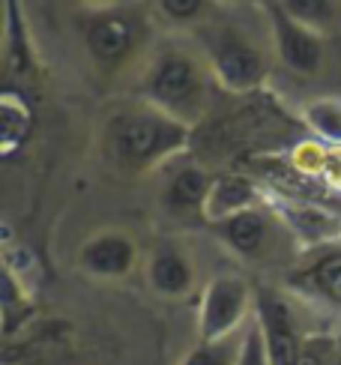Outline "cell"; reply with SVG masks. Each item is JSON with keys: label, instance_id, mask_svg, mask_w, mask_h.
Masks as SVG:
<instances>
[{"label": "cell", "instance_id": "obj_4", "mask_svg": "<svg viewBox=\"0 0 341 365\" xmlns=\"http://www.w3.org/2000/svg\"><path fill=\"white\" fill-rule=\"evenodd\" d=\"M78 39L90 63L105 75L126 72L150 45V15L132 4L87 6L78 19Z\"/></svg>", "mask_w": 341, "mask_h": 365}, {"label": "cell", "instance_id": "obj_1", "mask_svg": "<svg viewBox=\"0 0 341 365\" xmlns=\"http://www.w3.org/2000/svg\"><path fill=\"white\" fill-rule=\"evenodd\" d=\"M215 87L219 81L198 45L168 39L147 60L141 99L192 129L210 114Z\"/></svg>", "mask_w": 341, "mask_h": 365}, {"label": "cell", "instance_id": "obj_3", "mask_svg": "<svg viewBox=\"0 0 341 365\" xmlns=\"http://www.w3.org/2000/svg\"><path fill=\"white\" fill-rule=\"evenodd\" d=\"M192 42L207 57L222 90L228 93H255L267 84L273 72V39L249 21H240L237 15H225L222 9L192 34Z\"/></svg>", "mask_w": 341, "mask_h": 365}, {"label": "cell", "instance_id": "obj_17", "mask_svg": "<svg viewBox=\"0 0 341 365\" xmlns=\"http://www.w3.org/2000/svg\"><path fill=\"white\" fill-rule=\"evenodd\" d=\"M302 123L317 141L327 147L341 144V99L335 96H317L302 105Z\"/></svg>", "mask_w": 341, "mask_h": 365}, {"label": "cell", "instance_id": "obj_20", "mask_svg": "<svg viewBox=\"0 0 341 365\" xmlns=\"http://www.w3.org/2000/svg\"><path fill=\"white\" fill-rule=\"evenodd\" d=\"M237 365H270V354H267V347H263V332L252 329L249 336H245Z\"/></svg>", "mask_w": 341, "mask_h": 365}, {"label": "cell", "instance_id": "obj_2", "mask_svg": "<svg viewBox=\"0 0 341 365\" xmlns=\"http://www.w3.org/2000/svg\"><path fill=\"white\" fill-rule=\"evenodd\" d=\"M192 129L150 102L138 99L117 108L102 129L105 159L120 174L141 177L177 159L189 147Z\"/></svg>", "mask_w": 341, "mask_h": 365}, {"label": "cell", "instance_id": "obj_18", "mask_svg": "<svg viewBox=\"0 0 341 365\" xmlns=\"http://www.w3.org/2000/svg\"><path fill=\"white\" fill-rule=\"evenodd\" d=\"M327 144L317 141V138H308V141H300L297 147L290 150L287 156V165L300 177H320L323 174V162H327Z\"/></svg>", "mask_w": 341, "mask_h": 365}, {"label": "cell", "instance_id": "obj_12", "mask_svg": "<svg viewBox=\"0 0 341 365\" xmlns=\"http://www.w3.org/2000/svg\"><path fill=\"white\" fill-rule=\"evenodd\" d=\"M255 207H263V189L255 180H249L245 174H234V171L215 174L213 186H210L204 219L215 225V222L230 219V216H237V212L255 210Z\"/></svg>", "mask_w": 341, "mask_h": 365}, {"label": "cell", "instance_id": "obj_11", "mask_svg": "<svg viewBox=\"0 0 341 365\" xmlns=\"http://www.w3.org/2000/svg\"><path fill=\"white\" fill-rule=\"evenodd\" d=\"M213 177L207 168L200 165H180L168 174L165 186H162V204L174 212V216H204L207 210V197H210V186Z\"/></svg>", "mask_w": 341, "mask_h": 365}, {"label": "cell", "instance_id": "obj_13", "mask_svg": "<svg viewBox=\"0 0 341 365\" xmlns=\"http://www.w3.org/2000/svg\"><path fill=\"white\" fill-rule=\"evenodd\" d=\"M147 276L153 291L162 294V297H180L192 287L195 279V269L189 264V255H185L180 246L174 242H159L150 255V267H147Z\"/></svg>", "mask_w": 341, "mask_h": 365}, {"label": "cell", "instance_id": "obj_15", "mask_svg": "<svg viewBox=\"0 0 341 365\" xmlns=\"http://www.w3.org/2000/svg\"><path fill=\"white\" fill-rule=\"evenodd\" d=\"M287 19L330 36L341 24V0H273Z\"/></svg>", "mask_w": 341, "mask_h": 365}, {"label": "cell", "instance_id": "obj_24", "mask_svg": "<svg viewBox=\"0 0 341 365\" xmlns=\"http://www.w3.org/2000/svg\"><path fill=\"white\" fill-rule=\"evenodd\" d=\"M260 4H263V6H267V4H273V0H260Z\"/></svg>", "mask_w": 341, "mask_h": 365}, {"label": "cell", "instance_id": "obj_6", "mask_svg": "<svg viewBox=\"0 0 341 365\" xmlns=\"http://www.w3.org/2000/svg\"><path fill=\"white\" fill-rule=\"evenodd\" d=\"M252 302L249 284L237 276H219L207 284L200 299V336L204 341H219L234 329Z\"/></svg>", "mask_w": 341, "mask_h": 365}, {"label": "cell", "instance_id": "obj_8", "mask_svg": "<svg viewBox=\"0 0 341 365\" xmlns=\"http://www.w3.org/2000/svg\"><path fill=\"white\" fill-rule=\"evenodd\" d=\"M258 317L263 327L270 365H297L302 351H300L297 324H293L287 302L273 291H260L258 294Z\"/></svg>", "mask_w": 341, "mask_h": 365}, {"label": "cell", "instance_id": "obj_16", "mask_svg": "<svg viewBox=\"0 0 341 365\" xmlns=\"http://www.w3.org/2000/svg\"><path fill=\"white\" fill-rule=\"evenodd\" d=\"M0 120H4V144H0V153L12 156L30 135V126H34V111H30V105L24 102V96H19L15 90H6L4 99H0Z\"/></svg>", "mask_w": 341, "mask_h": 365}, {"label": "cell", "instance_id": "obj_10", "mask_svg": "<svg viewBox=\"0 0 341 365\" xmlns=\"http://www.w3.org/2000/svg\"><path fill=\"white\" fill-rule=\"evenodd\" d=\"M215 237H219L230 252H237L240 257H258L273 237V212L267 207H255L237 212L230 219H222L213 225Z\"/></svg>", "mask_w": 341, "mask_h": 365}, {"label": "cell", "instance_id": "obj_5", "mask_svg": "<svg viewBox=\"0 0 341 365\" xmlns=\"http://www.w3.org/2000/svg\"><path fill=\"white\" fill-rule=\"evenodd\" d=\"M263 15H267L273 54L278 63L290 75H300V78H315V75H320L323 63H327V36L287 19L275 4L263 6Z\"/></svg>", "mask_w": 341, "mask_h": 365}, {"label": "cell", "instance_id": "obj_14", "mask_svg": "<svg viewBox=\"0 0 341 365\" xmlns=\"http://www.w3.org/2000/svg\"><path fill=\"white\" fill-rule=\"evenodd\" d=\"M153 6H156L162 24H168L174 34H189V36L222 9L219 0H153Z\"/></svg>", "mask_w": 341, "mask_h": 365}, {"label": "cell", "instance_id": "obj_25", "mask_svg": "<svg viewBox=\"0 0 341 365\" xmlns=\"http://www.w3.org/2000/svg\"><path fill=\"white\" fill-rule=\"evenodd\" d=\"M335 365H341V359H338V362H335Z\"/></svg>", "mask_w": 341, "mask_h": 365}, {"label": "cell", "instance_id": "obj_22", "mask_svg": "<svg viewBox=\"0 0 341 365\" xmlns=\"http://www.w3.org/2000/svg\"><path fill=\"white\" fill-rule=\"evenodd\" d=\"M297 365H323V362H320V356H317V354H312V351H302Z\"/></svg>", "mask_w": 341, "mask_h": 365}, {"label": "cell", "instance_id": "obj_19", "mask_svg": "<svg viewBox=\"0 0 341 365\" xmlns=\"http://www.w3.org/2000/svg\"><path fill=\"white\" fill-rule=\"evenodd\" d=\"M185 365H237L234 362V344L230 341H204L198 351L185 359Z\"/></svg>", "mask_w": 341, "mask_h": 365}, {"label": "cell", "instance_id": "obj_21", "mask_svg": "<svg viewBox=\"0 0 341 365\" xmlns=\"http://www.w3.org/2000/svg\"><path fill=\"white\" fill-rule=\"evenodd\" d=\"M320 180L327 182L332 192H341V144L327 150V162H323V174Z\"/></svg>", "mask_w": 341, "mask_h": 365}, {"label": "cell", "instance_id": "obj_7", "mask_svg": "<svg viewBox=\"0 0 341 365\" xmlns=\"http://www.w3.org/2000/svg\"><path fill=\"white\" fill-rule=\"evenodd\" d=\"M287 282L297 291L341 309V242H327V246L315 249L290 272Z\"/></svg>", "mask_w": 341, "mask_h": 365}, {"label": "cell", "instance_id": "obj_23", "mask_svg": "<svg viewBox=\"0 0 341 365\" xmlns=\"http://www.w3.org/2000/svg\"><path fill=\"white\" fill-rule=\"evenodd\" d=\"M87 6H108V4H117V0H84Z\"/></svg>", "mask_w": 341, "mask_h": 365}, {"label": "cell", "instance_id": "obj_9", "mask_svg": "<svg viewBox=\"0 0 341 365\" xmlns=\"http://www.w3.org/2000/svg\"><path fill=\"white\" fill-rule=\"evenodd\" d=\"M138 261V249L135 240L123 231H102L96 237H90L81 252H78V264L99 279H120L135 267Z\"/></svg>", "mask_w": 341, "mask_h": 365}]
</instances>
